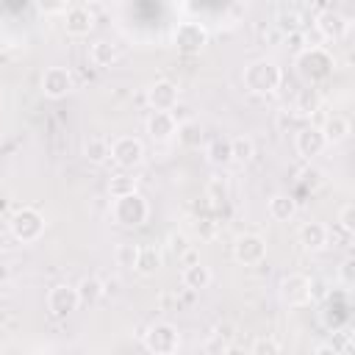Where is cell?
I'll return each instance as SVG.
<instances>
[{
  "mask_svg": "<svg viewBox=\"0 0 355 355\" xmlns=\"http://www.w3.org/2000/svg\"><path fill=\"white\" fill-rule=\"evenodd\" d=\"M111 216H114V222L122 225V227H141V225L147 222V216H150V202H147L139 191L114 197Z\"/></svg>",
  "mask_w": 355,
  "mask_h": 355,
  "instance_id": "cell-3",
  "label": "cell"
},
{
  "mask_svg": "<svg viewBox=\"0 0 355 355\" xmlns=\"http://www.w3.org/2000/svg\"><path fill=\"white\" fill-rule=\"evenodd\" d=\"M130 191H139V189H136V178L128 175V169L111 175V180H108V194L111 197H122V194H130Z\"/></svg>",
  "mask_w": 355,
  "mask_h": 355,
  "instance_id": "cell-27",
  "label": "cell"
},
{
  "mask_svg": "<svg viewBox=\"0 0 355 355\" xmlns=\"http://www.w3.org/2000/svg\"><path fill=\"white\" fill-rule=\"evenodd\" d=\"M230 150H233V161L247 164L255 155V141L250 136H233L230 139Z\"/></svg>",
  "mask_w": 355,
  "mask_h": 355,
  "instance_id": "cell-29",
  "label": "cell"
},
{
  "mask_svg": "<svg viewBox=\"0 0 355 355\" xmlns=\"http://www.w3.org/2000/svg\"><path fill=\"white\" fill-rule=\"evenodd\" d=\"M250 352H252V355H277V352H280V341L261 336V338H255V341H252Z\"/></svg>",
  "mask_w": 355,
  "mask_h": 355,
  "instance_id": "cell-34",
  "label": "cell"
},
{
  "mask_svg": "<svg viewBox=\"0 0 355 355\" xmlns=\"http://www.w3.org/2000/svg\"><path fill=\"white\" fill-rule=\"evenodd\" d=\"M341 3H352V0H341Z\"/></svg>",
  "mask_w": 355,
  "mask_h": 355,
  "instance_id": "cell-41",
  "label": "cell"
},
{
  "mask_svg": "<svg viewBox=\"0 0 355 355\" xmlns=\"http://www.w3.org/2000/svg\"><path fill=\"white\" fill-rule=\"evenodd\" d=\"M194 261H200V255H197V252L189 247V250L180 255V263H183V266H189V263H194Z\"/></svg>",
  "mask_w": 355,
  "mask_h": 355,
  "instance_id": "cell-39",
  "label": "cell"
},
{
  "mask_svg": "<svg viewBox=\"0 0 355 355\" xmlns=\"http://www.w3.org/2000/svg\"><path fill=\"white\" fill-rule=\"evenodd\" d=\"M161 263H164V252H161V247H155V244H144V247H139V258H136L133 272H139L141 277H153V275L161 269Z\"/></svg>",
  "mask_w": 355,
  "mask_h": 355,
  "instance_id": "cell-18",
  "label": "cell"
},
{
  "mask_svg": "<svg viewBox=\"0 0 355 355\" xmlns=\"http://www.w3.org/2000/svg\"><path fill=\"white\" fill-rule=\"evenodd\" d=\"M78 288V297H80V305H94L105 297V283L97 277V275H86L80 277V283L75 286Z\"/></svg>",
  "mask_w": 355,
  "mask_h": 355,
  "instance_id": "cell-22",
  "label": "cell"
},
{
  "mask_svg": "<svg viewBox=\"0 0 355 355\" xmlns=\"http://www.w3.org/2000/svg\"><path fill=\"white\" fill-rule=\"evenodd\" d=\"M175 130H178V122L172 116V111H153L147 116V133L153 141H172L175 139Z\"/></svg>",
  "mask_w": 355,
  "mask_h": 355,
  "instance_id": "cell-16",
  "label": "cell"
},
{
  "mask_svg": "<svg viewBox=\"0 0 355 355\" xmlns=\"http://www.w3.org/2000/svg\"><path fill=\"white\" fill-rule=\"evenodd\" d=\"M297 241L302 244V250L308 252H319L327 247L330 241V230L322 225V222H305L300 230H297Z\"/></svg>",
  "mask_w": 355,
  "mask_h": 355,
  "instance_id": "cell-17",
  "label": "cell"
},
{
  "mask_svg": "<svg viewBox=\"0 0 355 355\" xmlns=\"http://www.w3.org/2000/svg\"><path fill=\"white\" fill-rule=\"evenodd\" d=\"M111 161L119 169H136L144 161V144L136 136H119L111 141Z\"/></svg>",
  "mask_w": 355,
  "mask_h": 355,
  "instance_id": "cell-7",
  "label": "cell"
},
{
  "mask_svg": "<svg viewBox=\"0 0 355 355\" xmlns=\"http://www.w3.org/2000/svg\"><path fill=\"white\" fill-rule=\"evenodd\" d=\"M205 349H208V352H214V349H219V352H227L230 347H227L225 341H219V338H211V341L205 344Z\"/></svg>",
  "mask_w": 355,
  "mask_h": 355,
  "instance_id": "cell-38",
  "label": "cell"
},
{
  "mask_svg": "<svg viewBox=\"0 0 355 355\" xmlns=\"http://www.w3.org/2000/svg\"><path fill=\"white\" fill-rule=\"evenodd\" d=\"M338 280L349 288V286H355V258H344L341 261V266H338Z\"/></svg>",
  "mask_w": 355,
  "mask_h": 355,
  "instance_id": "cell-37",
  "label": "cell"
},
{
  "mask_svg": "<svg viewBox=\"0 0 355 355\" xmlns=\"http://www.w3.org/2000/svg\"><path fill=\"white\" fill-rule=\"evenodd\" d=\"M8 230H11V236L17 239V241H22V244H33V241H39L42 239V233H44V216L36 211V208H17L14 214H11V219H8Z\"/></svg>",
  "mask_w": 355,
  "mask_h": 355,
  "instance_id": "cell-4",
  "label": "cell"
},
{
  "mask_svg": "<svg viewBox=\"0 0 355 355\" xmlns=\"http://www.w3.org/2000/svg\"><path fill=\"white\" fill-rule=\"evenodd\" d=\"M94 28V14L89 6H69L64 11V31L69 36H89V31Z\"/></svg>",
  "mask_w": 355,
  "mask_h": 355,
  "instance_id": "cell-15",
  "label": "cell"
},
{
  "mask_svg": "<svg viewBox=\"0 0 355 355\" xmlns=\"http://www.w3.org/2000/svg\"><path fill=\"white\" fill-rule=\"evenodd\" d=\"M275 28H277L280 33H297V31L302 28V17H300L297 11H280V14L275 17Z\"/></svg>",
  "mask_w": 355,
  "mask_h": 355,
  "instance_id": "cell-30",
  "label": "cell"
},
{
  "mask_svg": "<svg viewBox=\"0 0 355 355\" xmlns=\"http://www.w3.org/2000/svg\"><path fill=\"white\" fill-rule=\"evenodd\" d=\"M338 225H341L344 233H355V205H352V202L341 205V211H338Z\"/></svg>",
  "mask_w": 355,
  "mask_h": 355,
  "instance_id": "cell-35",
  "label": "cell"
},
{
  "mask_svg": "<svg viewBox=\"0 0 355 355\" xmlns=\"http://www.w3.org/2000/svg\"><path fill=\"white\" fill-rule=\"evenodd\" d=\"M322 133H324L327 144H341V141L349 139L352 125H349V119H347L344 114H330V116L324 119V125H322Z\"/></svg>",
  "mask_w": 355,
  "mask_h": 355,
  "instance_id": "cell-20",
  "label": "cell"
},
{
  "mask_svg": "<svg viewBox=\"0 0 355 355\" xmlns=\"http://www.w3.org/2000/svg\"><path fill=\"white\" fill-rule=\"evenodd\" d=\"M72 86H75V80L67 67H47L42 75V94L50 100H64L72 92Z\"/></svg>",
  "mask_w": 355,
  "mask_h": 355,
  "instance_id": "cell-13",
  "label": "cell"
},
{
  "mask_svg": "<svg viewBox=\"0 0 355 355\" xmlns=\"http://www.w3.org/2000/svg\"><path fill=\"white\" fill-rule=\"evenodd\" d=\"M83 155H86V161H92V164H105V161L111 158V141H108L105 136L94 133V136H89V139L83 141Z\"/></svg>",
  "mask_w": 355,
  "mask_h": 355,
  "instance_id": "cell-24",
  "label": "cell"
},
{
  "mask_svg": "<svg viewBox=\"0 0 355 355\" xmlns=\"http://www.w3.org/2000/svg\"><path fill=\"white\" fill-rule=\"evenodd\" d=\"M205 155H208V164H214V166H227V164H233L230 139H227V136H216V139H211L208 147H205Z\"/></svg>",
  "mask_w": 355,
  "mask_h": 355,
  "instance_id": "cell-25",
  "label": "cell"
},
{
  "mask_svg": "<svg viewBox=\"0 0 355 355\" xmlns=\"http://www.w3.org/2000/svg\"><path fill=\"white\" fill-rule=\"evenodd\" d=\"M277 294H280V300H283L288 308H302V305H308V302L313 300V283H311V277L302 275V272H288V275L280 277Z\"/></svg>",
  "mask_w": 355,
  "mask_h": 355,
  "instance_id": "cell-5",
  "label": "cell"
},
{
  "mask_svg": "<svg viewBox=\"0 0 355 355\" xmlns=\"http://www.w3.org/2000/svg\"><path fill=\"white\" fill-rule=\"evenodd\" d=\"M294 150L305 161H313L316 155H322L327 150V139L322 133V125H302L294 133Z\"/></svg>",
  "mask_w": 355,
  "mask_h": 355,
  "instance_id": "cell-8",
  "label": "cell"
},
{
  "mask_svg": "<svg viewBox=\"0 0 355 355\" xmlns=\"http://www.w3.org/2000/svg\"><path fill=\"white\" fill-rule=\"evenodd\" d=\"M175 136H178V141H180L183 147L194 150V147L202 144V125H200L197 119H183V122H178Z\"/></svg>",
  "mask_w": 355,
  "mask_h": 355,
  "instance_id": "cell-26",
  "label": "cell"
},
{
  "mask_svg": "<svg viewBox=\"0 0 355 355\" xmlns=\"http://www.w3.org/2000/svg\"><path fill=\"white\" fill-rule=\"evenodd\" d=\"M178 100H180V89L175 80L161 78L147 89V103L153 105V111H172L178 105Z\"/></svg>",
  "mask_w": 355,
  "mask_h": 355,
  "instance_id": "cell-14",
  "label": "cell"
},
{
  "mask_svg": "<svg viewBox=\"0 0 355 355\" xmlns=\"http://www.w3.org/2000/svg\"><path fill=\"white\" fill-rule=\"evenodd\" d=\"M172 44L180 53H200L208 44V28L200 22H180L172 33Z\"/></svg>",
  "mask_w": 355,
  "mask_h": 355,
  "instance_id": "cell-11",
  "label": "cell"
},
{
  "mask_svg": "<svg viewBox=\"0 0 355 355\" xmlns=\"http://www.w3.org/2000/svg\"><path fill=\"white\" fill-rule=\"evenodd\" d=\"M83 6H97V3H105V0H80Z\"/></svg>",
  "mask_w": 355,
  "mask_h": 355,
  "instance_id": "cell-40",
  "label": "cell"
},
{
  "mask_svg": "<svg viewBox=\"0 0 355 355\" xmlns=\"http://www.w3.org/2000/svg\"><path fill=\"white\" fill-rule=\"evenodd\" d=\"M33 6L39 14L53 17V14H64L69 8V0H33Z\"/></svg>",
  "mask_w": 355,
  "mask_h": 355,
  "instance_id": "cell-33",
  "label": "cell"
},
{
  "mask_svg": "<svg viewBox=\"0 0 355 355\" xmlns=\"http://www.w3.org/2000/svg\"><path fill=\"white\" fill-rule=\"evenodd\" d=\"M180 280H183V286H186V288H191V291H202V288H208V286H211L214 275H211V269H208L202 261H194V263L183 266Z\"/></svg>",
  "mask_w": 355,
  "mask_h": 355,
  "instance_id": "cell-19",
  "label": "cell"
},
{
  "mask_svg": "<svg viewBox=\"0 0 355 355\" xmlns=\"http://www.w3.org/2000/svg\"><path fill=\"white\" fill-rule=\"evenodd\" d=\"M294 67H297V75H300L305 83L316 86V83H322V80H327V78L333 75L336 58H333L330 50H324V47H319V44H311V47H305L302 53H297Z\"/></svg>",
  "mask_w": 355,
  "mask_h": 355,
  "instance_id": "cell-1",
  "label": "cell"
},
{
  "mask_svg": "<svg viewBox=\"0 0 355 355\" xmlns=\"http://www.w3.org/2000/svg\"><path fill=\"white\" fill-rule=\"evenodd\" d=\"M169 244H166V250L175 255V258H180L186 250H189V239H186V233H169V239H166Z\"/></svg>",
  "mask_w": 355,
  "mask_h": 355,
  "instance_id": "cell-36",
  "label": "cell"
},
{
  "mask_svg": "<svg viewBox=\"0 0 355 355\" xmlns=\"http://www.w3.org/2000/svg\"><path fill=\"white\" fill-rule=\"evenodd\" d=\"M141 341H144V349L153 352V355H172L180 347V333L169 322H153L144 330V338Z\"/></svg>",
  "mask_w": 355,
  "mask_h": 355,
  "instance_id": "cell-6",
  "label": "cell"
},
{
  "mask_svg": "<svg viewBox=\"0 0 355 355\" xmlns=\"http://www.w3.org/2000/svg\"><path fill=\"white\" fill-rule=\"evenodd\" d=\"M319 108H322V100H319V94H316L313 89L300 92V97H297V103H294V111H297L300 116H313Z\"/></svg>",
  "mask_w": 355,
  "mask_h": 355,
  "instance_id": "cell-28",
  "label": "cell"
},
{
  "mask_svg": "<svg viewBox=\"0 0 355 355\" xmlns=\"http://www.w3.org/2000/svg\"><path fill=\"white\" fill-rule=\"evenodd\" d=\"M80 305V297H78V288L69 286V283H58L47 291V311L50 316L55 319H67L69 313H75Z\"/></svg>",
  "mask_w": 355,
  "mask_h": 355,
  "instance_id": "cell-9",
  "label": "cell"
},
{
  "mask_svg": "<svg viewBox=\"0 0 355 355\" xmlns=\"http://www.w3.org/2000/svg\"><path fill=\"white\" fill-rule=\"evenodd\" d=\"M136 258H139V244L125 241V244L116 247V266H122V269H133V266H136Z\"/></svg>",
  "mask_w": 355,
  "mask_h": 355,
  "instance_id": "cell-32",
  "label": "cell"
},
{
  "mask_svg": "<svg viewBox=\"0 0 355 355\" xmlns=\"http://www.w3.org/2000/svg\"><path fill=\"white\" fill-rule=\"evenodd\" d=\"M280 83H283V69L269 58H258L244 67V89L250 94H258V97L275 94Z\"/></svg>",
  "mask_w": 355,
  "mask_h": 355,
  "instance_id": "cell-2",
  "label": "cell"
},
{
  "mask_svg": "<svg viewBox=\"0 0 355 355\" xmlns=\"http://www.w3.org/2000/svg\"><path fill=\"white\" fill-rule=\"evenodd\" d=\"M205 197L211 200L214 208L225 205V202H227V183H225L222 178H214V180L208 183V189H205Z\"/></svg>",
  "mask_w": 355,
  "mask_h": 355,
  "instance_id": "cell-31",
  "label": "cell"
},
{
  "mask_svg": "<svg viewBox=\"0 0 355 355\" xmlns=\"http://www.w3.org/2000/svg\"><path fill=\"white\" fill-rule=\"evenodd\" d=\"M266 208H269V216L275 222H288L297 214V200L291 194H286V191H277V194L269 197V205Z\"/></svg>",
  "mask_w": 355,
  "mask_h": 355,
  "instance_id": "cell-21",
  "label": "cell"
},
{
  "mask_svg": "<svg viewBox=\"0 0 355 355\" xmlns=\"http://www.w3.org/2000/svg\"><path fill=\"white\" fill-rule=\"evenodd\" d=\"M313 25H316L319 36L327 39V42H341L349 33V17L341 14V11H336V8H322L316 14Z\"/></svg>",
  "mask_w": 355,
  "mask_h": 355,
  "instance_id": "cell-10",
  "label": "cell"
},
{
  "mask_svg": "<svg viewBox=\"0 0 355 355\" xmlns=\"http://www.w3.org/2000/svg\"><path fill=\"white\" fill-rule=\"evenodd\" d=\"M116 58H119V47H116L114 42H108V39H97V42L92 44V50H89V61H92L94 67H100V69L111 67Z\"/></svg>",
  "mask_w": 355,
  "mask_h": 355,
  "instance_id": "cell-23",
  "label": "cell"
},
{
  "mask_svg": "<svg viewBox=\"0 0 355 355\" xmlns=\"http://www.w3.org/2000/svg\"><path fill=\"white\" fill-rule=\"evenodd\" d=\"M233 258L244 266H258L266 258V239L258 233H244L233 241Z\"/></svg>",
  "mask_w": 355,
  "mask_h": 355,
  "instance_id": "cell-12",
  "label": "cell"
}]
</instances>
